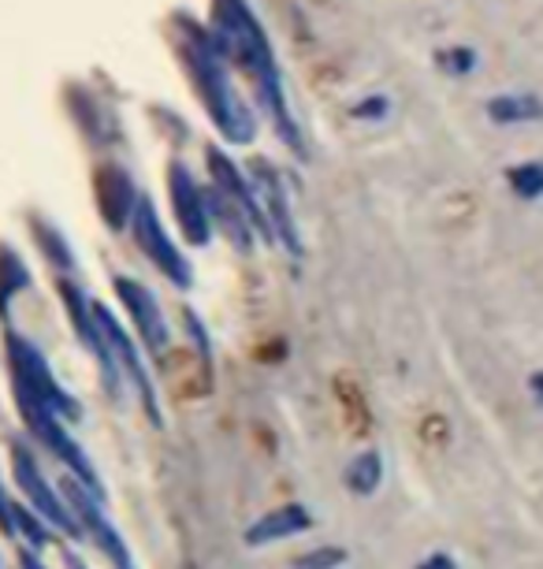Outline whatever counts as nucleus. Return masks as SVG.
<instances>
[{
  "label": "nucleus",
  "mask_w": 543,
  "mask_h": 569,
  "mask_svg": "<svg viewBox=\"0 0 543 569\" xmlns=\"http://www.w3.org/2000/svg\"><path fill=\"white\" fill-rule=\"evenodd\" d=\"M388 112H391V101L388 98H369V101H361L358 109H354L358 120H383Z\"/></svg>",
  "instance_id": "obj_24"
},
{
  "label": "nucleus",
  "mask_w": 543,
  "mask_h": 569,
  "mask_svg": "<svg viewBox=\"0 0 543 569\" xmlns=\"http://www.w3.org/2000/svg\"><path fill=\"white\" fill-rule=\"evenodd\" d=\"M57 488H60L63 502L71 507L74 521H79L82 540H90L93 551H98L112 569H138L131 547H127V540H123V532L115 529V521L109 518V507H104L90 488H82L79 480H71L68 472L60 477Z\"/></svg>",
  "instance_id": "obj_7"
},
{
  "label": "nucleus",
  "mask_w": 543,
  "mask_h": 569,
  "mask_svg": "<svg viewBox=\"0 0 543 569\" xmlns=\"http://www.w3.org/2000/svg\"><path fill=\"white\" fill-rule=\"evenodd\" d=\"M250 171H253V194H258L264 220H269L272 242H280L298 261V257H302V234H298L294 209H291V201H286V187H283L280 171H275L269 160H253Z\"/></svg>",
  "instance_id": "obj_11"
},
{
  "label": "nucleus",
  "mask_w": 543,
  "mask_h": 569,
  "mask_svg": "<svg viewBox=\"0 0 543 569\" xmlns=\"http://www.w3.org/2000/svg\"><path fill=\"white\" fill-rule=\"evenodd\" d=\"M12 518H16V536H19V540H23V543L30 547V551H38V555H41V551H46V547L52 543V529H49L46 521L38 518L34 510L27 507L23 499H16Z\"/></svg>",
  "instance_id": "obj_17"
},
{
  "label": "nucleus",
  "mask_w": 543,
  "mask_h": 569,
  "mask_svg": "<svg viewBox=\"0 0 543 569\" xmlns=\"http://www.w3.org/2000/svg\"><path fill=\"white\" fill-rule=\"evenodd\" d=\"M487 120L492 123H532L543 120V101L529 93H503L487 101Z\"/></svg>",
  "instance_id": "obj_16"
},
{
  "label": "nucleus",
  "mask_w": 543,
  "mask_h": 569,
  "mask_svg": "<svg viewBox=\"0 0 543 569\" xmlns=\"http://www.w3.org/2000/svg\"><path fill=\"white\" fill-rule=\"evenodd\" d=\"M413 569H462V566H457V558L451 551H432V555H424Z\"/></svg>",
  "instance_id": "obj_25"
},
{
  "label": "nucleus",
  "mask_w": 543,
  "mask_h": 569,
  "mask_svg": "<svg viewBox=\"0 0 543 569\" xmlns=\"http://www.w3.org/2000/svg\"><path fill=\"white\" fill-rule=\"evenodd\" d=\"M63 562H68V569H87V562H82L74 551H63Z\"/></svg>",
  "instance_id": "obj_28"
},
{
  "label": "nucleus",
  "mask_w": 543,
  "mask_h": 569,
  "mask_svg": "<svg viewBox=\"0 0 543 569\" xmlns=\"http://www.w3.org/2000/svg\"><path fill=\"white\" fill-rule=\"evenodd\" d=\"M12 507H16V499L8 496L4 480H0V532H4L8 540H16V518H12Z\"/></svg>",
  "instance_id": "obj_23"
},
{
  "label": "nucleus",
  "mask_w": 543,
  "mask_h": 569,
  "mask_svg": "<svg viewBox=\"0 0 543 569\" xmlns=\"http://www.w3.org/2000/svg\"><path fill=\"white\" fill-rule=\"evenodd\" d=\"M16 569H49V566L41 562L38 551H30V547H23V551H19V562H16Z\"/></svg>",
  "instance_id": "obj_27"
},
{
  "label": "nucleus",
  "mask_w": 543,
  "mask_h": 569,
  "mask_svg": "<svg viewBox=\"0 0 543 569\" xmlns=\"http://www.w3.org/2000/svg\"><path fill=\"white\" fill-rule=\"evenodd\" d=\"M16 399V410H19V421H23L30 443H38L41 450H49L52 458H57V466L68 472L71 480H79L82 488H90L93 496H98L104 507H109V488H104L98 466H93V458L87 455V447L79 443V439L71 436L68 421H60L57 413L46 410L41 402H34L30 395H19L12 391Z\"/></svg>",
  "instance_id": "obj_4"
},
{
  "label": "nucleus",
  "mask_w": 543,
  "mask_h": 569,
  "mask_svg": "<svg viewBox=\"0 0 543 569\" xmlns=\"http://www.w3.org/2000/svg\"><path fill=\"white\" fill-rule=\"evenodd\" d=\"M57 295H60L63 313H68V320H71L74 339L82 342V350H87L90 358H93V365H98L104 395H109L112 402H123V388H127V383H123V376H120V365H115V358H112L109 342H104V331L98 325V317H93V298L82 291V287L74 283L71 276L57 279Z\"/></svg>",
  "instance_id": "obj_6"
},
{
  "label": "nucleus",
  "mask_w": 543,
  "mask_h": 569,
  "mask_svg": "<svg viewBox=\"0 0 543 569\" xmlns=\"http://www.w3.org/2000/svg\"><path fill=\"white\" fill-rule=\"evenodd\" d=\"M343 485L350 496H358V499H369V496H376L380 485H383V455L380 450H361V455L350 458V466L343 472Z\"/></svg>",
  "instance_id": "obj_15"
},
{
  "label": "nucleus",
  "mask_w": 543,
  "mask_h": 569,
  "mask_svg": "<svg viewBox=\"0 0 543 569\" xmlns=\"http://www.w3.org/2000/svg\"><path fill=\"white\" fill-rule=\"evenodd\" d=\"M112 287H115V298H120L123 313L131 317L134 336H138V342H142V350L149 353V358H164L168 347H172V325H168L157 295L131 276H115Z\"/></svg>",
  "instance_id": "obj_10"
},
{
  "label": "nucleus",
  "mask_w": 543,
  "mask_h": 569,
  "mask_svg": "<svg viewBox=\"0 0 543 569\" xmlns=\"http://www.w3.org/2000/svg\"><path fill=\"white\" fill-rule=\"evenodd\" d=\"M510 190L521 201H540L543 198V160H525V164H514L506 171Z\"/></svg>",
  "instance_id": "obj_18"
},
{
  "label": "nucleus",
  "mask_w": 543,
  "mask_h": 569,
  "mask_svg": "<svg viewBox=\"0 0 543 569\" xmlns=\"http://www.w3.org/2000/svg\"><path fill=\"white\" fill-rule=\"evenodd\" d=\"M350 562L346 547H313V551H302L291 558V569H343Z\"/></svg>",
  "instance_id": "obj_20"
},
{
  "label": "nucleus",
  "mask_w": 543,
  "mask_h": 569,
  "mask_svg": "<svg viewBox=\"0 0 543 569\" xmlns=\"http://www.w3.org/2000/svg\"><path fill=\"white\" fill-rule=\"evenodd\" d=\"M168 198H172L179 231L190 246H209L212 242V217H209V201L205 190L198 187V179L190 176V168L183 160H172L168 168Z\"/></svg>",
  "instance_id": "obj_12"
},
{
  "label": "nucleus",
  "mask_w": 543,
  "mask_h": 569,
  "mask_svg": "<svg viewBox=\"0 0 543 569\" xmlns=\"http://www.w3.org/2000/svg\"><path fill=\"white\" fill-rule=\"evenodd\" d=\"M93 317H98V325L104 331V342H109L112 358H115V365H120L123 383L138 395V402H142L145 421L161 428L164 413H161V399H157L153 372H149V365H145V350H138V342H134L131 331H123V320L115 317L104 302H98V298H93Z\"/></svg>",
  "instance_id": "obj_8"
},
{
  "label": "nucleus",
  "mask_w": 543,
  "mask_h": 569,
  "mask_svg": "<svg viewBox=\"0 0 543 569\" xmlns=\"http://www.w3.org/2000/svg\"><path fill=\"white\" fill-rule=\"evenodd\" d=\"M4 361H8V376H12V391L30 395L34 402L57 413L60 421L68 425L82 421V402L57 380V372H52V365L41 353L38 342L12 325H4Z\"/></svg>",
  "instance_id": "obj_3"
},
{
  "label": "nucleus",
  "mask_w": 543,
  "mask_h": 569,
  "mask_svg": "<svg viewBox=\"0 0 543 569\" xmlns=\"http://www.w3.org/2000/svg\"><path fill=\"white\" fill-rule=\"evenodd\" d=\"M183 60L190 68V79L198 86V98L205 104L212 127L223 134V142L231 146H247L258 134V120L253 112L242 104V98L235 93V86L228 82V71H223L220 52H212L205 41H190L183 46Z\"/></svg>",
  "instance_id": "obj_2"
},
{
  "label": "nucleus",
  "mask_w": 543,
  "mask_h": 569,
  "mask_svg": "<svg viewBox=\"0 0 543 569\" xmlns=\"http://www.w3.org/2000/svg\"><path fill=\"white\" fill-rule=\"evenodd\" d=\"M8 455H12V477H16V488L23 491L27 507L34 510L52 532H63V536H71V540H82L79 521H74L71 507L63 502L60 488L46 477V469H41V461L34 455V443H27V439H12Z\"/></svg>",
  "instance_id": "obj_5"
},
{
  "label": "nucleus",
  "mask_w": 543,
  "mask_h": 569,
  "mask_svg": "<svg viewBox=\"0 0 543 569\" xmlns=\"http://www.w3.org/2000/svg\"><path fill=\"white\" fill-rule=\"evenodd\" d=\"M131 234H134L138 250L145 253V261L153 264L157 272H161L168 283L175 287V291H190V283H194V268H190V261L183 257V250L175 246L172 234L164 231L161 212H157V206L145 194L138 198V206H134Z\"/></svg>",
  "instance_id": "obj_9"
},
{
  "label": "nucleus",
  "mask_w": 543,
  "mask_h": 569,
  "mask_svg": "<svg viewBox=\"0 0 543 569\" xmlns=\"http://www.w3.org/2000/svg\"><path fill=\"white\" fill-rule=\"evenodd\" d=\"M525 383H529V399L543 410V369H540V372H532Z\"/></svg>",
  "instance_id": "obj_26"
},
{
  "label": "nucleus",
  "mask_w": 543,
  "mask_h": 569,
  "mask_svg": "<svg viewBox=\"0 0 543 569\" xmlns=\"http://www.w3.org/2000/svg\"><path fill=\"white\" fill-rule=\"evenodd\" d=\"M443 68L451 74H470L476 68V52L473 49H446L443 52Z\"/></svg>",
  "instance_id": "obj_22"
},
{
  "label": "nucleus",
  "mask_w": 543,
  "mask_h": 569,
  "mask_svg": "<svg viewBox=\"0 0 543 569\" xmlns=\"http://www.w3.org/2000/svg\"><path fill=\"white\" fill-rule=\"evenodd\" d=\"M93 194H98V209L109 228H115V231L131 228L134 206L142 194L134 190V182L123 168H101L98 179H93Z\"/></svg>",
  "instance_id": "obj_14"
},
{
  "label": "nucleus",
  "mask_w": 543,
  "mask_h": 569,
  "mask_svg": "<svg viewBox=\"0 0 543 569\" xmlns=\"http://www.w3.org/2000/svg\"><path fill=\"white\" fill-rule=\"evenodd\" d=\"M34 228H38L41 253H46L57 268H63V272H74V253H71V246L63 242V234L57 228H49V223H41V220H34Z\"/></svg>",
  "instance_id": "obj_19"
},
{
  "label": "nucleus",
  "mask_w": 543,
  "mask_h": 569,
  "mask_svg": "<svg viewBox=\"0 0 543 569\" xmlns=\"http://www.w3.org/2000/svg\"><path fill=\"white\" fill-rule=\"evenodd\" d=\"M313 529V510L305 502H283L269 513H261L258 521L242 532L247 547H269V543H283V540H294V536H305Z\"/></svg>",
  "instance_id": "obj_13"
},
{
  "label": "nucleus",
  "mask_w": 543,
  "mask_h": 569,
  "mask_svg": "<svg viewBox=\"0 0 543 569\" xmlns=\"http://www.w3.org/2000/svg\"><path fill=\"white\" fill-rule=\"evenodd\" d=\"M187 331H190V339L198 342V358H201V365H205V369H212V342H209V331L201 328V320H198V313L194 309H187Z\"/></svg>",
  "instance_id": "obj_21"
},
{
  "label": "nucleus",
  "mask_w": 543,
  "mask_h": 569,
  "mask_svg": "<svg viewBox=\"0 0 543 569\" xmlns=\"http://www.w3.org/2000/svg\"><path fill=\"white\" fill-rule=\"evenodd\" d=\"M212 4H217V34H220L223 52H231V60L250 74L253 90H258V101L264 104V112L272 116L283 146L291 149V153L305 157L302 131H298L291 104H286L283 79H280V68H275L269 34H264V27L258 23L253 8L247 0H212Z\"/></svg>",
  "instance_id": "obj_1"
}]
</instances>
